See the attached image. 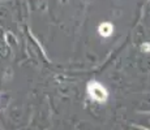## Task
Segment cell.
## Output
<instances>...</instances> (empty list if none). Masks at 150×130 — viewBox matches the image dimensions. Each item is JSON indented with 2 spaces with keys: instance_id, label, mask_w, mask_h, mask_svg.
Here are the masks:
<instances>
[{
  "instance_id": "cell-1",
  "label": "cell",
  "mask_w": 150,
  "mask_h": 130,
  "mask_svg": "<svg viewBox=\"0 0 150 130\" xmlns=\"http://www.w3.org/2000/svg\"><path fill=\"white\" fill-rule=\"evenodd\" d=\"M88 92L97 102H105L107 99V90L100 83L96 82V81H93V82H90L88 85Z\"/></svg>"
},
{
  "instance_id": "cell-2",
  "label": "cell",
  "mask_w": 150,
  "mask_h": 130,
  "mask_svg": "<svg viewBox=\"0 0 150 130\" xmlns=\"http://www.w3.org/2000/svg\"><path fill=\"white\" fill-rule=\"evenodd\" d=\"M98 31H99V34L102 37H110L112 34V31H114V26L110 24V22H103V24L99 25Z\"/></svg>"
},
{
  "instance_id": "cell-3",
  "label": "cell",
  "mask_w": 150,
  "mask_h": 130,
  "mask_svg": "<svg viewBox=\"0 0 150 130\" xmlns=\"http://www.w3.org/2000/svg\"><path fill=\"white\" fill-rule=\"evenodd\" d=\"M142 50H144V51H145V50L149 51V50H150V44H146V46L144 44V46H142Z\"/></svg>"
}]
</instances>
